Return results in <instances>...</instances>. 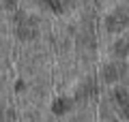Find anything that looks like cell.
I'll return each instance as SVG.
<instances>
[{
    "label": "cell",
    "instance_id": "1",
    "mask_svg": "<svg viewBox=\"0 0 129 122\" xmlns=\"http://www.w3.org/2000/svg\"><path fill=\"white\" fill-rule=\"evenodd\" d=\"M127 15L123 13V11H116V13H112V15H108L106 17V28L110 32H120L125 26H127Z\"/></svg>",
    "mask_w": 129,
    "mask_h": 122
},
{
    "label": "cell",
    "instance_id": "5",
    "mask_svg": "<svg viewBox=\"0 0 129 122\" xmlns=\"http://www.w3.org/2000/svg\"><path fill=\"white\" fill-rule=\"evenodd\" d=\"M52 109H54L56 113H64L67 109H71V101L69 99H58L54 105H52Z\"/></svg>",
    "mask_w": 129,
    "mask_h": 122
},
{
    "label": "cell",
    "instance_id": "3",
    "mask_svg": "<svg viewBox=\"0 0 129 122\" xmlns=\"http://www.w3.org/2000/svg\"><path fill=\"white\" fill-rule=\"evenodd\" d=\"M37 34V28L32 26V22H22L17 28V36H22V39H32V36Z\"/></svg>",
    "mask_w": 129,
    "mask_h": 122
},
{
    "label": "cell",
    "instance_id": "2",
    "mask_svg": "<svg viewBox=\"0 0 129 122\" xmlns=\"http://www.w3.org/2000/svg\"><path fill=\"white\" fill-rule=\"evenodd\" d=\"M123 73H125V67H123V64H108V67H103L101 77H103L106 81H116Z\"/></svg>",
    "mask_w": 129,
    "mask_h": 122
},
{
    "label": "cell",
    "instance_id": "4",
    "mask_svg": "<svg viewBox=\"0 0 129 122\" xmlns=\"http://www.w3.org/2000/svg\"><path fill=\"white\" fill-rule=\"evenodd\" d=\"M114 51H116V56H129V34L127 36H123L120 41H116V45H114Z\"/></svg>",
    "mask_w": 129,
    "mask_h": 122
}]
</instances>
